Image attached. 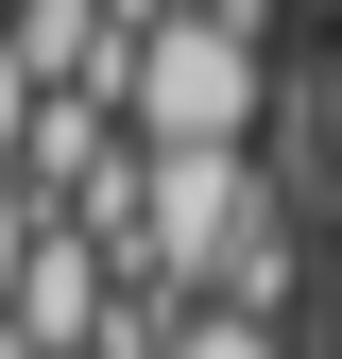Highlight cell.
<instances>
[{
  "instance_id": "obj_1",
  "label": "cell",
  "mask_w": 342,
  "mask_h": 359,
  "mask_svg": "<svg viewBox=\"0 0 342 359\" xmlns=\"http://www.w3.org/2000/svg\"><path fill=\"white\" fill-rule=\"evenodd\" d=\"M256 120H274L256 18H137V52H120V137L137 154H256Z\"/></svg>"
},
{
  "instance_id": "obj_2",
  "label": "cell",
  "mask_w": 342,
  "mask_h": 359,
  "mask_svg": "<svg viewBox=\"0 0 342 359\" xmlns=\"http://www.w3.org/2000/svg\"><path fill=\"white\" fill-rule=\"evenodd\" d=\"M256 189H274V154H137V240H120V291L189 308L205 257L256 222Z\"/></svg>"
},
{
  "instance_id": "obj_3",
  "label": "cell",
  "mask_w": 342,
  "mask_h": 359,
  "mask_svg": "<svg viewBox=\"0 0 342 359\" xmlns=\"http://www.w3.org/2000/svg\"><path fill=\"white\" fill-rule=\"evenodd\" d=\"M103 308H120L103 240H86V222H34V240H18V291H0V325H18L34 359H86V342H103Z\"/></svg>"
},
{
  "instance_id": "obj_4",
  "label": "cell",
  "mask_w": 342,
  "mask_h": 359,
  "mask_svg": "<svg viewBox=\"0 0 342 359\" xmlns=\"http://www.w3.org/2000/svg\"><path fill=\"white\" fill-rule=\"evenodd\" d=\"M291 257H308V205H291V171H274V189H256V222L205 257V291H189V308H223V325H274V308H291Z\"/></svg>"
},
{
  "instance_id": "obj_5",
  "label": "cell",
  "mask_w": 342,
  "mask_h": 359,
  "mask_svg": "<svg viewBox=\"0 0 342 359\" xmlns=\"http://www.w3.org/2000/svg\"><path fill=\"white\" fill-rule=\"evenodd\" d=\"M154 359H291V342H274V325H223V308H171Z\"/></svg>"
},
{
  "instance_id": "obj_6",
  "label": "cell",
  "mask_w": 342,
  "mask_h": 359,
  "mask_svg": "<svg viewBox=\"0 0 342 359\" xmlns=\"http://www.w3.org/2000/svg\"><path fill=\"white\" fill-rule=\"evenodd\" d=\"M308 154H325V171H342V52H325V69H308V120H291V171H308Z\"/></svg>"
},
{
  "instance_id": "obj_7",
  "label": "cell",
  "mask_w": 342,
  "mask_h": 359,
  "mask_svg": "<svg viewBox=\"0 0 342 359\" xmlns=\"http://www.w3.org/2000/svg\"><path fill=\"white\" fill-rule=\"evenodd\" d=\"M34 222H52V205H34V189H0V291H18V240H34Z\"/></svg>"
},
{
  "instance_id": "obj_8",
  "label": "cell",
  "mask_w": 342,
  "mask_h": 359,
  "mask_svg": "<svg viewBox=\"0 0 342 359\" xmlns=\"http://www.w3.org/2000/svg\"><path fill=\"white\" fill-rule=\"evenodd\" d=\"M325 325H342V240H325Z\"/></svg>"
},
{
  "instance_id": "obj_9",
  "label": "cell",
  "mask_w": 342,
  "mask_h": 359,
  "mask_svg": "<svg viewBox=\"0 0 342 359\" xmlns=\"http://www.w3.org/2000/svg\"><path fill=\"white\" fill-rule=\"evenodd\" d=\"M0 359H34V342H18V325H0Z\"/></svg>"
}]
</instances>
